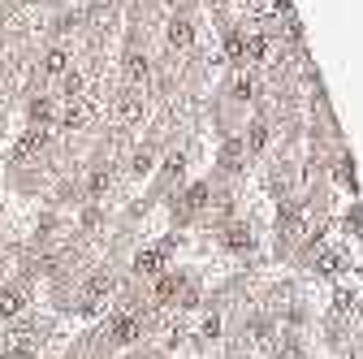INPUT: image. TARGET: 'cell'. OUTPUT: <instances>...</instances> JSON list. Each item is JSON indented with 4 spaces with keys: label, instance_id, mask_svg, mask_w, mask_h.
I'll return each instance as SVG.
<instances>
[{
    "label": "cell",
    "instance_id": "obj_1",
    "mask_svg": "<svg viewBox=\"0 0 363 359\" xmlns=\"http://www.w3.org/2000/svg\"><path fill=\"white\" fill-rule=\"evenodd\" d=\"M104 342L130 350V346H139L143 342V321L139 316H130V311H113L108 316V329H104Z\"/></svg>",
    "mask_w": 363,
    "mask_h": 359
},
{
    "label": "cell",
    "instance_id": "obj_2",
    "mask_svg": "<svg viewBox=\"0 0 363 359\" xmlns=\"http://www.w3.org/2000/svg\"><path fill=\"white\" fill-rule=\"evenodd\" d=\"M152 282H156V290H152V294H156V307L177 303V294L191 286V277L182 273V268H164V273H160V277H152Z\"/></svg>",
    "mask_w": 363,
    "mask_h": 359
},
{
    "label": "cell",
    "instance_id": "obj_3",
    "mask_svg": "<svg viewBox=\"0 0 363 359\" xmlns=\"http://www.w3.org/2000/svg\"><path fill=\"white\" fill-rule=\"evenodd\" d=\"M242 165H247V148H242V134H225L220 139V152H216V169H225V173H242Z\"/></svg>",
    "mask_w": 363,
    "mask_h": 359
},
{
    "label": "cell",
    "instance_id": "obj_4",
    "mask_svg": "<svg viewBox=\"0 0 363 359\" xmlns=\"http://www.w3.org/2000/svg\"><path fill=\"white\" fill-rule=\"evenodd\" d=\"M220 247L225 251H234V255H251L259 243H255V234H251V226H242V221H234V226H225V234H220Z\"/></svg>",
    "mask_w": 363,
    "mask_h": 359
},
{
    "label": "cell",
    "instance_id": "obj_5",
    "mask_svg": "<svg viewBox=\"0 0 363 359\" xmlns=\"http://www.w3.org/2000/svg\"><path fill=\"white\" fill-rule=\"evenodd\" d=\"M164 43H169V48L173 53H182V48H195V22L191 18H169L164 22Z\"/></svg>",
    "mask_w": 363,
    "mask_h": 359
},
{
    "label": "cell",
    "instance_id": "obj_6",
    "mask_svg": "<svg viewBox=\"0 0 363 359\" xmlns=\"http://www.w3.org/2000/svg\"><path fill=\"white\" fill-rule=\"evenodd\" d=\"M164 251L160 247H139L134 251V260H130V268H134V277H160L164 273Z\"/></svg>",
    "mask_w": 363,
    "mask_h": 359
},
{
    "label": "cell",
    "instance_id": "obj_7",
    "mask_svg": "<svg viewBox=\"0 0 363 359\" xmlns=\"http://www.w3.org/2000/svg\"><path fill=\"white\" fill-rule=\"evenodd\" d=\"M91 121H96V104H91V96L69 100V104H65V113H61V126H65V130H86Z\"/></svg>",
    "mask_w": 363,
    "mask_h": 359
},
{
    "label": "cell",
    "instance_id": "obj_8",
    "mask_svg": "<svg viewBox=\"0 0 363 359\" xmlns=\"http://www.w3.org/2000/svg\"><path fill=\"white\" fill-rule=\"evenodd\" d=\"M113 109H117V117H121L125 126H134V121H139V117L147 113V96H143V92H134V87H130V92H121V100H117Z\"/></svg>",
    "mask_w": 363,
    "mask_h": 359
},
{
    "label": "cell",
    "instance_id": "obj_9",
    "mask_svg": "<svg viewBox=\"0 0 363 359\" xmlns=\"http://www.w3.org/2000/svg\"><path fill=\"white\" fill-rule=\"evenodd\" d=\"M26 294L18 290V286H0V321H18V316H26Z\"/></svg>",
    "mask_w": 363,
    "mask_h": 359
},
{
    "label": "cell",
    "instance_id": "obj_10",
    "mask_svg": "<svg viewBox=\"0 0 363 359\" xmlns=\"http://www.w3.org/2000/svg\"><path fill=\"white\" fill-rule=\"evenodd\" d=\"M186 165L191 160H186V152H182V148L177 152H164V160H160V182L164 187H177L182 177H186Z\"/></svg>",
    "mask_w": 363,
    "mask_h": 359
},
{
    "label": "cell",
    "instance_id": "obj_11",
    "mask_svg": "<svg viewBox=\"0 0 363 359\" xmlns=\"http://www.w3.org/2000/svg\"><path fill=\"white\" fill-rule=\"evenodd\" d=\"M43 148H48V134H43V130H35V126H30V130L22 134V139L13 143V160L22 165V160H30V156H39Z\"/></svg>",
    "mask_w": 363,
    "mask_h": 359
},
{
    "label": "cell",
    "instance_id": "obj_12",
    "mask_svg": "<svg viewBox=\"0 0 363 359\" xmlns=\"http://www.w3.org/2000/svg\"><path fill=\"white\" fill-rule=\"evenodd\" d=\"M152 165H156V148H152V143H143V148H134V152H130V160H125V173L143 182V177H152Z\"/></svg>",
    "mask_w": 363,
    "mask_h": 359
},
{
    "label": "cell",
    "instance_id": "obj_13",
    "mask_svg": "<svg viewBox=\"0 0 363 359\" xmlns=\"http://www.w3.org/2000/svg\"><path fill=\"white\" fill-rule=\"evenodd\" d=\"M108 191H113V165H96V169L86 173V195H91V204L104 199Z\"/></svg>",
    "mask_w": 363,
    "mask_h": 359
},
{
    "label": "cell",
    "instance_id": "obj_14",
    "mask_svg": "<svg viewBox=\"0 0 363 359\" xmlns=\"http://www.w3.org/2000/svg\"><path fill=\"white\" fill-rule=\"evenodd\" d=\"M268 143H272V130H268V121H251V126H247V139H242L247 156H264V152H268Z\"/></svg>",
    "mask_w": 363,
    "mask_h": 359
},
{
    "label": "cell",
    "instance_id": "obj_15",
    "mask_svg": "<svg viewBox=\"0 0 363 359\" xmlns=\"http://www.w3.org/2000/svg\"><path fill=\"white\" fill-rule=\"evenodd\" d=\"M147 78H152V61H147L143 53L130 48V53H125V82H130V87H143Z\"/></svg>",
    "mask_w": 363,
    "mask_h": 359
},
{
    "label": "cell",
    "instance_id": "obj_16",
    "mask_svg": "<svg viewBox=\"0 0 363 359\" xmlns=\"http://www.w3.org/2000/svg\"><path fill=\"white\" fill-rule=\"evenodd\" d=\"M26 117H30L35 130H43V126H52V121H57V104H52L48 96H35V100L26 104Z\"/></svg>",
    "mask_w": 363,
    "mask_h": 359
},
{
    "label": "cell",
    "instance_id": "obj_17",
    "mask_svg": "<svg viewBox=\"0 0 363 359\" xmlns=\"http://www.w3.org/2000/svg\"><path fill=\"white\" fill-rule=\"evenodd\" d=\"M354 311H359V290L337 286L333 290V321H354Z\"/></svg>",
    "mask_w": 363,
    "mask_h": 359
},
{
    "label": "cell",
    "instance_id": "obj_18",
    "mask_svg": "<svg viewBox=\"0 0 363 359\" xmlns=\"http://www.w3.org/2000/svg\"><path fill=\"white\" fill-rule=\"evenodd\" d=\"M69 65H74V61H69V48H61V43L43 53V74H48V78H61Z\"/></svg>",
    "mask_w": 363,
    "mask_h": 359
},
{
    "label": "cell",
    "instance_id": "obj_19",
    "mask_svg": "<svg viewBox=\"0 0 363 359\" xmlns=\"http://www.w3.org/2000/svg\"><path fill=\"white\" fill-rule=\"evenodd\" d=\"M82 92H86V74L69 65V70L61 74V96H65V100H82Z\"/></svg>",
    "mask_w": 363,
    "mask_h": 359
},
{
    "label": "cell",
    "instance_id": "obj_20",
    "mask_svg": "<svg viewBox=\"0 0 363 359\" xmlns=\"http://www.w3.org/2000/svg\"><path fill=\"white\" fill-rule=\"evenodd\" d=\"M230 100H234V104H251V100H255V78H251V74H234Z\"/></svg>",
    "mask_w": 363,
    "mask_h": 359
},
{
    "label": "cell",
    "instance_id": "obj_21",
    "mask_svg": "<svg viewBox=\"0 0 363 359\" xmlns=\"http://www.w3.org/2000/svg\"><path fill=\"white\" fill-rule=\"evenodd\" d=\"M78 221H82V230H96V226H100V221H104V212H100V208H96V204H86V208H82V216H78Z\"/></svg>",
    "mask_w": 363,
    "mask_h": 359
}]
</instances>
